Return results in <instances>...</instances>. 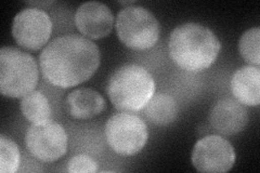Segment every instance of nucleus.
Masks as SVG:
<instances>
[{
	"instance_id": "obj_13",
	"label": "nucleus",
	"mask_w": 260,
	"mask_h": 173,
	"mask_svg": "<svg viewBox=\"0 0 260 173\" xmlns=\"http://www.w3.org/2000/svg\"><path fill=\"white\" fill-rule=\"evenodd\" d=\"M231 91L235 100L244 106L260 104V68L255 65H245L233 74Z\"/></svg>"
},
{
	"instance_id": "obj_7",
	"label": "nucleus",
	"mask_w": 260,
	"mask_h": 173,
	"mask_svg": "<svg viewBox=\"0 0 260 173\" xmlns=\"http://www.w3.org/2000/svg\"><path fill=\"white\" fill-rule=\"evenodd\" d=\"M25 145L36 159L43 162H53L67 153L68 135L63 126L49 119L31 123L25 134Z\"/></svg>"
},
{
	"instance_id": "obj_5",
	"label": "nucleus",
	"mask_w": 260,
	"mask_h": 173,
	"mask_svg": "<svg viewBox=\"0 0 260 173\" xmlns=\"http://www.w3.org/2000/svg\"><path fill=\"white\" fill-rule=\"evenodd\" d=\"M115 26L119 40L132 50H148L159 39L160 25L156 16L140 6H129L120 10Z\"/></svg>"
},
{
	"instance_id": "obj_16",
	"label": "nucleus",
	"mask_w": 260,
	"mask_h": 173,
	"mask_svg": "<svg viewBox=\"0 0 260 173\" xmlns=\"http://www.w3.org/2000/svg\"><path fill=\"white\" fill-rule=\"evenodd\" d=\"M21 163L20 148L12 139L0 135V172L14 173Z\"/></svg>"
},
{
	"instance_id": "obj_19",
	"label": "nucleus",
	"mask_w": 260,
	"mask_h": 173,
	"mask_svg": "<svg viewBox=\"0 0 260 173\" xmlns=\"http://www.w3.org/2000/svg\"><path fill=\"white\" fill-rule=\"evenodd\" d=\"M54 4H55V2H28L27 3V5L32 6V7H35V8H39V9H42V8H40V7H43V9H45V8L50 7V6L54 5Z\"/></svg>"
},
{
	"instance_id": "obj_12",
	"label": "nucleus",
	"mask_w": 260,
	"mask_h": 173,
	"mask_svg": "<svg viewBox=\"0 0 260 173\" xmlns=\"http://www.w3.org/2000/svg\"><path fill=\"white\" fill-rule=\"evenodd\" d=\"M65 110L71 117L75 119H91L107 110V101L95 90L80 88L72 91L67 96Z\"/></svg>"
},
{
	"instance_id": "obj_9",
	"label": "nucleus",
	"mask_w": 260,
	"mask_h": 173,
	"mask_svg": "<svg viewBox=\"0 0 260 173\" xmlns=\"http://www.w3.org/2000/svg\"><path fill=\"white\" fill-rule=\"evenodd\" d=\"M235 160L234 147L220 135L202 137L193 147L192 164L200 172L224 173L233 168Z\"/></svg>"
},
{
	"instance_id": "obj_10",
	"label": "nucleus",
	"mask_w": 260,
	"mask_h": 173,
	"mask_svg": "<svg viewBox=\"0 0 260 173\" xmlns=\"http://www.w3.org/2000/svg\"><path fill=\"white\" fill-rule=\"evenodd\" d=\"M78 30L90 39H101L110 35L114 26V16L110 8L99 2L81 5L75 13Z\"/></svg>"
},
{
	"instance_id": "obj_18",
	"label": "nucleus",
	"mask_w": 260,
	"mask_h": 173,
	"mask_svg": "<svg viewBox=\"0 0 260 173\" xmlns=\"http://www.w3.org/2000/svg\"><path fill=\"white\" fill-rule=\"evenodd\" d=\"M99 170V164L90 156L85 154L75 155L68 162V171L72 173L87 172L94 173Z\"/></svg>"
},
{
	"instance_id": "obj_11",
	"label": "nucleus",
	"mask_w": 260,
	"mask_h": 173,
	"mask_svg": "<svg viewBox=\"0 0 260 173\" xmlns=\"http://www.w3.org/2000/svg\"><path fill=\"white\" fill-rule=\"evenodd\" d=\"M209 122L218 133L229 136L240 133L248 123L245 106L232 97L218 100L211 107Z\"/></svg>"
},
{
	"instance_id": "obj_6",
	"label": "nucleus",
	"mask_w": 260,
	"mask_h": 173,
	"mask_svg": "<svg viewBox=\"0 0 260 173\" xmlns=\"http://www.w3.org/2000/svg\"><path fill=\"white\" fill-rule=\"evenodd\" d=\"M105 137L114 152L121 156H132L143 150L149 139V130L137 115L119 113L107 121Z\"/></svg>"
},
{
	"instance_id": "obj_17",
	"label": "nucleus",
	"mask_w": 260,
	"mask_h": 173,
	"mask_svg": "<svg viewBox=\"0 0 260 173\" xmlns=\"http://www.w3.org/2000/svg\"><path fill=\"white\" fill-rule=\"evenodd\" d=\"M260 28L247 29L239 41L240 54L248 64L259 66L260 64Z\"/></svg>"
},
{
	"instance_id": "obj_14",
	"label": "nucleus",
	"mask_w": 260,
	"mask_h": 173,
	"mask_svg": "<svg viewBox=\"0 0 260 173\" xmlns=\"http://www.w3.org/2000/svg\"><path fill=\"white\" fill-rule=\"evenodd\" d=\"M143 110L144 117L156 126L170 125L177 119L179 113L176 100L166 93L154 94Z\"/></svg>"
},
{
	"instance_id": "obj_2",
	"label": "nucleus",
	"mask_w": 260,
	"mask_h": 173,
	"mask_svg": "<svg viewBox=\"0 0 260 173\" xmlns=\"http://www.w3.org/2000/svg\"><path fill=\"white\" fill-rule=\"evenodd\" d=\"M168 48L170 57L179 67L198 73L216 62L221 44L208 27L199 23H184L172 31Z\"/></svg>"
},
{
	"instance_id": "obj_8",
	"label": "nucleus",
	"mask_w": 260,
	"mask_h": 173,
	"mask_svg": "<svg viewBox=\"0 0 260 173\" xmlns=\"http://www.w3.org/2000/svg\"><path fill=\"white\" fill-rule=\"evenodd\" d=\"M52 21L49 14L39 8L27 7L15 15L12 36L20 47L30 51L40 50L50 39Z\"/></svg>"
},
{
	"instance_id": "obj_15",
	"label": "nucleus",
	"mask_w": 260,
	"mask_h": 173,
	"mask_svg": "<svg viewBox=\"0 0 260 173\" xmlns=\"http://www.w3.org/2000/svg\"><path fill=\"white\" fill-rule=\"evenodd\" d=\"M20 109L25 117L31 123H39L50 119L51 107L48 98L40 91H32L22 97Z\"/></svg>"
},
{
	"instance_id": "obj_4",
	"label": "nucleus",
	"mask_w": 260,
	"mask_h": 173,
	"mask_svg": "<svg viewBox=\"0 0 260 173\" xmlns=\"http://www.w3.org/2000/svg\"><path fill=\"white\" fill-rule=\"evenodd\" d=\"M39 70L34 56L15 47L0 50V91L7 97L22 98L35 91Z\"/></svg>"
},
{
	"instance_id": "obj_1",
	"label": "nucleus",
	"mask_w": 260,
	"mask_h": 173,
	"mask_svg": "<svg viewBox=\"0 0 260 173\" xmlns=\"http://www.w3.org/2000/svg\"><path fill=\"white\" fill-rule=\"evenodd\" d=\"M100 49L79 35H64L50 41L39 55V67L51 85L68 89L90 79L100 66Z\"/></svg>"
},
{
	"instance_id": "obj_3",
	"label": "nucleus",
	"mask_w": 260,
	"mask_h": 173,
	"mask_svg": "<svg viewBox=\"0 0 260 173\" xmlns=\"http://www.w3.org/2000/svg\"><path fill=\"white\" fill-rule=\"evenodd\" d=\"M115 109L123 113L142 111L155 93V81L150 72L138 64H125L112 74L107 87Z\"/></svg>"
}]
</instances>
